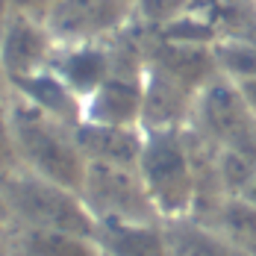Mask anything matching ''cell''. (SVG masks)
I'll list each match as a JSON object with an SVG mask.
<instances>
[{"label": "cell", "mask_w": 256, "mask_h": 256, "mask_svg": "<svg viewBox=\"0 0 256 256\" xmlns=\"http://www.w3.org/2000/svg\"><path fill=\"white\" fill-rule=\"evenodd\" d=\"M56 50L59 42L38 18L12 12L0 30V68L9 86L36 77L42 71H50Z\"/></svg>", "instance_id": "obj_7"}, {"label": "cell", "mask_w": 256, "mask_h": 256, "mask_svg": "<svg viewBox=\"0 0 256 256\" xmlns=\"http://www.w3.org/2000/svg\"><path fill=\"white\" fill-rule=\"evenodd\" d=\"M80 194L94 221H162L138 168L88 165Z\"/></svg>", "instance_id": "obj_5"}, {"label": "cell", "mask_w": 256, "mask_h": 256, "mask_svg": "<svg viewBox=\"0 0 256 256\" xmlns=\"http://www.w3.org/2000/svg\"><path fill=\"white\" fill-rule=\"evenodd\" d=\"M9 15H12V6H9V0H0V30H3V24L9 21Z\"/></svg>", "instance_id": "obj_24"}, {"label": "cell", "mask_w": 256, "mask_h": 256, "mask_svg": "<svg viewBox=\"0 0 256 256\" xmlns=\"http://www.w3.org/2000/svg\"><path fill=\"white\" fill-rule=\"evenodd\" d=\"M0 92H9V82H6V77H3V68H0Z\"/></svg>", "instance_id": "obj_26"}, {"label": "cell", "mask_w": 256, "mask_h": 256, "mask_svg": "<svg viewBox=\"0 0 256 256\" xmlns=\"http://www.w3.org/2000/svg\"><path fill=\"white\" fill-rule=\"evenodd\" d=\"M192 6H194V0H136V21L156 32L159 26L186 15Z\"/></svg>", "instance_id": "obj_18"}, {"label": "cell", "mask_w": 256, "mask_h": 256, "mask_svg": "<svg viewBox=\"0 0 256 256\" xmlns=\"http://www.w3.org/2000/svg\"><path fill=\"white\" fill-rule=\"evenodd\" d=\"M56 3H59V0H9L12 12L38 18V21H48V18H50V12L56 9Z\"/></svg>", "instance_id": "obj_20"}, {"label": "cell", "mask_w": 256, "mask_h": 256, "mask_svg": "<svg viewBox=\"0 0 256 256\" xmlns=\"http://www.w3.org/2000/svg\"><path fill=\"white\" fill-rule=\"evenodd\" d=\"M9 92L21 94L24 100H30L32 106H38L42 112H48V115L65 121V124H71V127L82 124L86 103L68 88V82L59 77L53 68L50 71H42V74H36V77H30V80H21L15 86H9Z\"/></svg>", "instance_id": "obj_13"}, {"label": "cell", "mask_w": 256, "mask_h": 256, "mask_svg": "<svg viewBox=\"0 0 256 256\" xmlns=\"http://www.w3.org/2000/svg\"><path fill=\"white\" fill-rule=\"evenodd\" d=\"M53 71L68 82V88L86 103L106 80L112 77V42L59 44Z\"/></svg>", "instance_id": "obj_9"}, {"label": "cell", "mask_w": 256, "mask_h": 256, "mask_svg": "<svg viewBox=\"0 0 256 256\" xmlns=\"http://www.w3.org/2000/svg\"><path fill=\"white\" fill-rule=\"evenodd\" d=\"M188 127L215 150H238L256 159V118L227 77H215L200 88Z\"/></svg>", "instance_id": "obj_4"}, {"label": "cell", "mask_w": 256, "mask_h": 256, "mask_svg": "<svg viewBox=\"0 0 256 256\" xmlns=\"http://www.w3.org/2000/svg\"><path fill=\"white\" fill-rule=\"evenodd\" d=\"M94 242L103 256H171L165 221H98Z\"/></svg>", "instance_id": "obj_12"}, {"label": "cell", "mask_w": 256, "mask_h": 256, "mask_svg": "<svg viewBox=\"0 0 256 256\" xmlns=\"http://www.w3.org/2000/svg\"><path fill=\"white\" fill-rule=\"evenodd\" d=\"M250 254H254V256H256V248H254V250H250Z\"/></svg>", "instance_id": "obj_28"}, {"label": "cell", "mask_w": 256, "mask_h": 256, "mask_svg": "<svg viewBox=\"0 0 256 256\" xmlns=\"http://www.w3.org/2000/svg\"><path fill=\"white\" fill-rule=\"evenodd\" d=\"M244 3H256V0H244Z\"/></svg>", "instance_id": "obj_27"}, {"label": "cell", "mask_w": 256, "mask_h": 256, "mask_svg": "<svg viewBox=\"0 0 256 256\" xmlns=\"http://www.w3.org/2000/svg\"><path fill=\"white\" fill-rule=\"evenodd\" d=\"M9 118L21 168L80 192L88 162L80 150L77 127L42 112L15 92H9Z\"/></svg>", "instance_id": "obj_1"}, {"label": "cell", "mask_w": 256, "mask_h": 256, "mask_svg": "<svg viewBox=\"0 0 256 256\" xmlns=\"http://www.w3.org/2000/svg\"><path fill=\"white\" fill-rule=\"evenodd\" d=\"M0 256H18L15 254V244H12L9 230H0Z\"/></svg>", "instance_id": "obj_23"}, {"label": "cell", "mask_w": 256, "mask_h": 256, "mask_svg": "<svg viewBox=\"0 0 256 256\" xmlns=\"http://www.w3.org/2000/svg\"><path fill=\"white\" fill-rule=\"evenodd\" d=\"M138 174L165 224L194 218L198 171H194V156H192V142L186 127L144 132Z\"/></svg>", "instance_id": "obj_2"}, {"label": "cell", "mask_w": 256, "mask_h": 256, "mask_svg": "<svg viewBox=\"0 0 256 256\" xmlns=\"http://www.w3.org/2000/svg\"><path fill=\"white\" fill-rule=\"evenodd\" d=\"M0 198L9 215V227L65 230L80 236H94L98 227L80 192L26 168H15L0 177Z\"/></svg>", "instance_id": "obj_3"}, {"label": "cell", "mask_w": 256, "mask_h": 256, "mask_svg": "<svg viewBox=\"0 0 256 256\" xmlns=\"http://www.w3.org/2000/svg\"><path fill=\"white\" fill-rule=\"evenodd\" d=\"M21 168L15 136H12V118H9V92H0V177Z\"/></svg>", "instance_id": "obj_19"}, {"label": "cell", "mask_w": 256, "mask_h": 256, "mask_svg": "<svg viewBox=\"0 0 256 256\" xmlns=\"http://www.w3.org/2000/svg\"><path fill=\"white\" fill-rule=\"evenodd\" d=\"M142 106H144V77L112 74L86 100L82 121L112 124V127H142Z\"/></svg>", "instance_id": "obj_10"}, {"label": "cell", "mask_w": 256, "mask_h": 256, "mask_svg": "<svg viewBox=\"0 0 256 256\" xmlns=\"http://www.w3.org/2000/svg\"><path fill=\"white\" fill-rule=\"evenodd\" d=\"M198 94L182 82L148 65L144 71V106H142V130H182L192 121Z\"/></svg>", "instance_id": "obj_8"}, {"label": "cell", "mask_w": 256, "mask_h": 256, "mask_svg": "<svg viewBox=\"0 0 256 256\" xmlns=\"http://www.w3.org/2000/svg\"><path fill=\"white\" fill-rule=\"evenodd\" d=\"M59 44L112 42L136 24V3L130 0H59L44 21Z\"/></svg>", "instance_id": "obj_6"}, {"label": "cell", "mask_w": 256, "mask_h": 256, "mask_svg": "<svg viewBox=\"0 0 256 256\" xmlns=\"http://www.w3.org/2000/svg\"><path fill=\"white\" fill-rule=\"evenodd\" d=\"M0 230H9V215H6V206H3V198H0Z\"/></svg>", "instance_id": "obj_25"}, {"label": "cell", "mask_w": 256, "mask_h": 256, "mask_svg": "<svg viewBox=\"0 0 256 256\" xmlns=\"http://www.w3.org/2000/svg\"><path fill=\"white\" fill-rule=\"evenodd\" d=\"M156 36L162 42H171V44H194V48H215V42L224 38L218 24L198 6H192L186 15L174 18L171 24L159 26Z\"/></svg>", "instance_id": "obj_16"}, {"label": "cell", "mask_w": 256, "mask_h": 256, "mask_svg": "<svg viewBox=\"0 0 256 256\" xmlns=\"http://www.w3.org/2000/svg\"><path fill=\"white\" fill-rule=\"evenodd\" d=\"M18 256H103L94 236L38 227H9Z\"/></svg>", "instance_id": "obj_14"}, {"label": "cell", "mask_w": 256, "mask_h": 256, "mask_svg": "<svg viewBox=\"0 0 256 256\" xmlns=\"http://www.w3.org/2000/svg\"><path fill=\"white\" fill-rule=\"evenodd\" d=\"M171 238V256H254L227 232L215 230L200 221H177L165 224Z\"/></svg>", "instance_id": "obj_15"}, {"label": "cell", "mask_w": 256, "mask_h": 256, "mask_svg": "<svg viewBox=\"0 0 256 256\" xmlns=\"http://www.w3.org/2000/svg\"><path fill=\"white\" fill-rule=\"evenodd\" d=\"M238 92H242V98H244V103H248V109L254 112V118H256V80L238 82Z\"/></svg>", "instance_id": "obj_21"}, {"label": "cell", "mask_w": 256, "mask_h": 256, "mask_svg": "<svg viewBox=\"0 0 256 256\" xmlns=\"http://www.w3.org/2000/svg\"><path fill=\"white\" fill-rule=\"evenodd\" d=\"M130 3H136V0H130Z\"/></svg>", "instance_id": "obj_29"}, {"label": "cell", "mask_w": 256, "mask_h": 256, "mask_svg": "<svg viewBox=\"0 0 256 256\" xmlns=\"http://www.w3.org/2000/svg\"><path fill=\"white\" fill-rule=\"evenodd\" d=\"M77 142L88 165L138 168V159L144 150V130L82 121V124H77Z\"/></svg>", "instance_id": "obj_11"}, {"label": "cell", "mask_w": 256, "mask_h": 256, "mask_svg": "<svg viewBox=\"0 0 256 256\" xmlns=\"http://www.w3.org/2000/svg\"><path fill=\"white\" fill-rule=\"evenodd\" d=\"M215 62L218 74L227 77L230 82H248L256 80V42L242 38V36H224L215 42Z\"/></svg>", "instance_id": "obj_17"}, {"label": "cell", "mask_w": 256, "mask_h": 256, "mask_svg": "<svg viewBox=\"0 0 256 256\" xmlns=\"http://www.w3.org/2000/svg\"><path fill=\"white\" fill-rule=\"evenodd\" d=\"M236 198H242V200H248L250 206H256V174H254L250 180H248V186H244V188H242V192H238Z\"/></svg>", "instance_id": "obj_22"}]
</instances>
